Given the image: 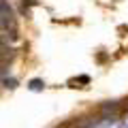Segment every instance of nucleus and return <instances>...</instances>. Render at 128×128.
Here are the masks:
<instances>
[{"instance_id": "f257e3e1", "label": "nucleus", "mask_w": 128, "mask_h": 128, "mask_svg": "<svg viewBox=\"0 0 128 128\" xmlns=\"http://www.w3.org/2000/svg\"><path fill=\"white\" fill-rule=\"evenodd\" d=\"M0 24L4 28H13L15 26V19H13V11H11V6L6 4L4 0H0Z\"/></svg>"}, {"instance_id": "f03ea898", "label": "nucleus", "mask_w": 128, "mask_h": 128, "mask_svg": "<svg viewBox=\"0 0 128 128\" xmlns=\"http://www.w3.org/2000/svg\"><path fill=\"white\" fill-rule=\"evenodd\" d=\"M43 88H45V83L41 79H32L30 81V90H43Z\"/></svg>"}, {"instance_id": "7ed1b4c3", "label": "nucleus", "mask_w": 128, "mask_h": 128, "mask_svg": "<svg viewBox=\"0 0 128 128\" xmlns=\"http://www.w3.org/2000/svg\"><path fill=\"white\" fill-rule=\"evenodd\" d=\"M4 83H6V88H15V86H17L15 79H4Z\"/></svg>"}]
</instances>
